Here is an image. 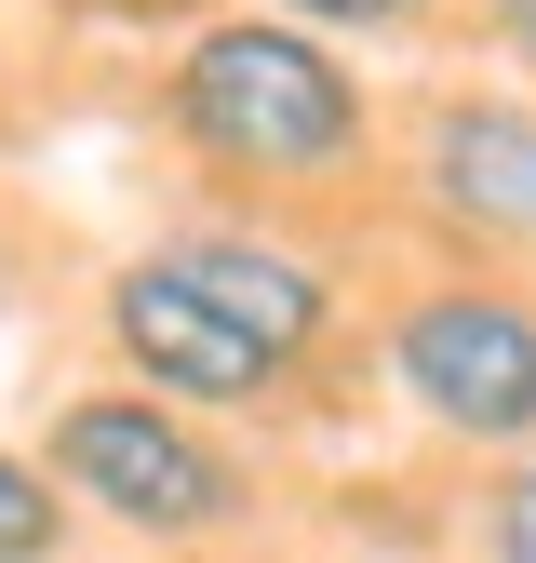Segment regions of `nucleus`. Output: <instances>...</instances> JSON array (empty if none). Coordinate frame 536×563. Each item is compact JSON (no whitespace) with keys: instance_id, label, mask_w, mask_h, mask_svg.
Segmentation results:
<instances>
[{"instance_id":"obj_11","label":"nucleus","mask_w":536,"mask_h":563,"mask_svg":"<svg viewBox=\"0 0 536 563\" xmlns=\"http://www.w3.org/2000/svg\"><path fill=\"white\" fill-rule=\"evenodd\" d=\"M54 14H161V0H54Z\"/></svg>"},{"instance_id":"obj_8","label":"nucleus","mask_w":536,"mask_h":563,"mask_svg":"<svg viewBox=\"0 0 536 563\" xmlns=\"http://www.w3.org/2000/svg\"><path fill=\"white\" fill-rule=\"evenodd\" d=\"M483 563H536V456L496 470V497H483Z\"/></svg>"},{"instance_id":"obj_3","label":"nucleus","mask_w":536,"mask_h":563,"mask_svg":"<svg viewBox=\"0 0 536 563\" xmlns=\"http://www.w3.org/2000/svg\"><path fill=\"white\" fill-rule=\"evenodd\" d=\"M389 389L469 456H536V296L523 282H416L389 309Z\"/></svg>"},{"instance_id":"obj_2","label":"nucleus","mask_w":536,"mask_h":563,"mask_svg":"<svg viewBox=\"0 0 536 563\" xmlns=\"http://www.w3.org/2000/svg\"><path fill=\"white\" fill-rule=\"evenodd\" d=\"M41 483L67 497V523H121L148 550H201L255 523V470L201 430V416L148 402V389H81L41 430Z\"/></svg>"},{"instance_id":"obj_4","label":"nucleus","mask_w":536,"mask_h":563,"mask_svg":"<svg viewBox=\"0 0 536 563\" xmlns=\"http://www.w3.org/2000/svg\"><path fill=\"white\" fill-rule=\"evenodd\" d=\"M94 335H108V363L148 389V402H175V416H242V402H282L309 363H282L242 309H215L188 268H161V255H121L108 268V296H94Z\"/></svg>"},{"instance_id":"obj_5","label":"nucleus","mask_w":536,"mask_h":563,"mask_svg":"<svg viewBox=\"0 0 536 563\" xmlns=\"http://www.w3.org/2000/svg\"><path fill=\"white\" fill-rule=\"evenodd\" d=\"M402 175L456 242H536V95H429Z\"/></svg>"},{"instance_id":"obj_6","label":"nucleus","mask_w":536,"mask_h":563,"mask_svg":"<svg viewBox=\"0 0 536 563\" xmlns=\"http://www.w3.org/2000/svg\"><path fill=\"white\" fill-rule=\"evenodd\" d=\"M161 268H188L215 309H242L282 363H322V335H335V268L282 229H255V216H201V229H161L148 242Z\"/></svg>"},{"instance_id":"obj_10","label":"nucleus","mask_w":536,"mask_h":563,"mask_svg":"<svg viewBox=\"0 0 536 563\" xmlns=\"http://www.w3.org/2000/svg\"><path fill=\"white\" fill-rule=\"evenodd\" d=\"M469 14H483V27H496V54L536 81V0H469Z\"/></svg>"},{"instance_id":"obj_9","label":"nucleus","mask_w":536,"mask_h":563,"mask_svg":"<svg viewBox=\"0 0 536 563\" xmlns=\"http://www.w3.org/2000/svg\"><path fill=\"white\" fill-rule=\"evenodd\" d=\"M255 14H282V27H322V41H349V27H416L429 0H255Z\"/></svg>"},{"instance_id":"obj_1","label":"nucleus","mask_w":536,"mask_h":563,"mask_svg":"<svg viewBox=\"0 0 536 563\" xmlns=\"http://www.w3.org/2000/svg\"><path fill=\"white\" fill-rule=\"evenodd\" d=\"M161 121L201 175L228 188H349L376 162V95L362 67L335 54L322 27H282V14H215L188 27L175 81H161Z\"/></svg>"},{"instance_id":"obj_7","label":"nucleus","mask_w":536,"mask_h":563,"mask_svg":"<svg viewBox=\"0 0 536 563\" xmlns=\"http://www.w3.org/2000/svg\"><path fill=\"white\" fill-rule=\"evenodd\" d=\"M67 537L81 523H67V497L41 483V456L0 443V563H67Z\"/></svg>"}]
</instances>
